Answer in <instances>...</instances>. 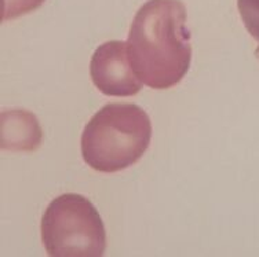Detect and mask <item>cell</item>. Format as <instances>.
I'll return each instance as SVG.
<instances>
[{"label": "cell", "mask_w": 259, "mask_h": 257, "mask_svg": "<svg viewBox=\"0 0 259 257\" xmlns=\"http://www.w3.org/2000/svg\"><path fill=\"white\" fill-rule=\"evenodd\" d=\"M186 15L181 0H148L137 11L127 47L133 70L149 88H171L188 73L192 45Z\"/></svg>", "instance_id": "cell-1"}, {"label": "cell", "mask_w": 259, "mask_h": 257, "mask_svg": "<svg viewBox=\"0 0 259 257\" xmlns=\"http://www.w3.org/2000/svg\"><path fill=\"white\" fill-rule=\"evenodd\" d=\"M152 139V123L142 108L109 104L90 119L81 135L85 164L98 172L113 173L134 165Z\"/></svg>", "instance_id": "cell-2"}, {"label": "cell", "mask_w": 259, "mask_h": 257, "mask_svg": "<svg viewBox=\"0 0 259 257\" xmlns=\"http://www.w3.org/2000/svg\"><path fill=\"white\" fill-rule=\"evenodd\" d=\"M41 241L51 257H100L106 233L100 213L79 194H64L47 207L41 219Z\"/></svg>", "instance_id": "cell-3"}, {"label": "cell", "mask_w": 259, "mask_h": 257, "mask_svg": "<svg viewBox=\"0 0 259 257\" xmlns=\"http://www.w3.org/2000/svg\"><path fill=\"white\" fill-rule=\"evenodd\" d=\"M90 76L100 92L108 96H133L142 89V81L133 70L127 43L112 40L95 49Z\"/></svg>", "instance_id": "cell-4"}, {"label": "cell", "mask_w": 259, "mask_h": 257, "mask_svg": "<svg viewBox=\"0 0 259 257\" xmlns=\"http://www.w3.org/2000/svg\"><path fill=\"white\" fill-rule=\"evenodd\" d=\"M0 131V146L9 151H35L43 139L35 114L22 109L5 110Z\"/></svg>", "instance_id": "cell-5"}, {"label": "cell", "mask_w": 259, "mask_h": 257, "mask_svg": "<svg viewBox=\"0 0 259 257\" xmlns=\"http://www.w3.org/2000/svg\"><path fill=\"white\" fill-rule=\"evenodd\" d=\"M237 9L245 29L258 43L255 55L259 58V0H237Z\"/></svg>", "instance_id": "cell-6"}, {"label": "cell", "mask_w": 259, "mask_h": 257, "mask_svg": "<svg viewBox=\"0 0 259 257\" xmlns=\"http://www.w3.org/2000/svg\"><path fill=\"white\" fill-rule=\"evenodd\" d=\"M45 0H2V21L13 20L39 9Z\"/></svg>", "instance_id": "cell-7"}]
</instances>
